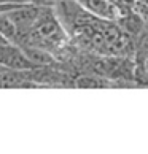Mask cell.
<instances>
[{"instance_id": "obj_1", "label": "cell", "mask_w": 148, "mask_h": 154, "mask_svg": "<svg viewBox=\"0 0 148 154\" xmlns=\"http://www.w3.org/2000/svg\"><path fill=\"white\" fill-rule=\"evenodd\" d=\"M0 65L14 70H32L35 68L30 60L27 59L24 51L19 45H16L10 40L0 35Z\"/></svg>"}, {"instance_id": "obj_2", "label": "cell", "mask_w": 148, "mask_h": 154, "mask_svg": "<svg viewBox=\"0 0 148 154\" xmlns=\"http://www.w3.org/2000/svg\"><path fill=\"white\" fill-rule=\"evenodd\" d=\"M81 7L93 16L104 21H115L126 10H123L115 0H77Z\"/></svg>"}, {"instance_id": "obj_3", "label": "cell", "mask_w": 148, "mask_h": 154, "mask_svg": "<svg viewBox=\"0 0 148 154\" xmlns=\"http://www.w3.org/2000/svg\"><path fill=\"white\" fill-rule=\"evenodd\" d=\"M116 24L119 26V29H121L124 33H128L129 37L135 38L142 30H143V27L146 26V21H143L140 16H137L134 11L126 10L116 19Z\"/></svg>"}, {"instance_id": "obj_4", "label": "cell", "mask_w": 148, "mask_h": 154, "mask_svg": "<svg viewBox=\"0 0 148 154\" xmlns=\"http://www.w3.org/2000/svg\"><path fill=\"white\" fill-rule=\"evenodd\" d=\"M110 84H112L110 79L99 75V73L81 75L75 79V86H78V88H107V86H110Z\"/></svg>"}, {"instance_id": "obj_5", "label": "cell", "mask_w": 148, "mask_h": 154, "mask_svg": "<svg viewBox=\"0 0 148 154\" xmlns=\"http://www.w3.org/2000/svg\"><path fill=\"white\" fill-rule=\"evenodd\" d=\"M131 11H134L137 16H140L143 21L148 22V3L145 2H140V0H135L134 5L131 7Z\"/></svg>"}, {"instance_id": "obj_6", "label": "cell", "mask_w": 148, "mask_h": 154, "mask_svg": "<svg viewBox=\"0 0 148 154\" xmlns=\"http://www.w3.org/2000/svg\"><path fill=\"white\" fill-rule=\"evenodd\" d=\"M115 2H116V3H118L123 10H131V7L134 5L135 0H115Z\"/></svg>"}, {"instance_id": "obj_7", "label": "cell", "mask_w": 148, "mask_h": 154, "mask_svg": "<svg viewBox=\"0 0 148 154\" xmlns=\"http://www.w3.org/2000/svg\"><path fill=\"white\" fill-rule=\"evenodd\" d=\"M140 2H145V3H148V0H140Z\"/></svg>"}]
</instances>
